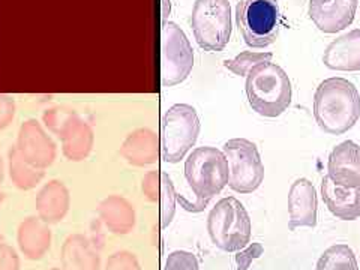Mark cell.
I'll return each mask as SVG.
<instances>
[{
  "instance_id": "29",
  "label": "cell",
  "mask_w": 360,
  "mask_h": 270,
  "mask_svg": "<svg viewBox=\"0 0 360 270\" xmlns=\"http://www.w3.org/2000/svg\"><path fill=\"white\" fill-rule=\"evenodd\" d=\"M20 255L13 246L8 245L4 234H0V270H20Z\"/></svg>"
},
{
  "instance_id": "34",
  "label": "cell",
  "mask_w": 360,
  "mask_h": 270,
  "mask_svg": "<svg viewBox=\"0 0 360 270\" xmlns=\"http://www.w3.org/2000/svg\"><path fill=\"white\" fill-rule=\"evenodd\" d=\"M5 200V194L2 193V191H0V202H2Z\"/></svg>"
},
{
  "instance_id": "1",
  "label": "cell",
  "mask_w": 360,
  "mask_h": 270,
  "mask_svg": "<svg viewBox=\"0 0 360 270\" xmlns=\"http://www.w3.org/2000/svg\"><path fill=\"white\" fill-rule=\"evenodd\" d=\"M314 117L320 129L330 135L350 131L360 117L357 87L342 77L321 82L314 95Z\"/></svg>"
},
{
  "instance_id": "24",
  "label": "cell",
  "mask_w": 360,
  "mask_h": 270,
  "mask_svg": "<svg viewBox=\"0 0 360 270\" xmlns=\"http://www.w3.org/2000/svg\"><path fill=\"white\" fill-rule=\"evenodd\" d=\"M176 191L172 177L165 172H161V189H160V217L161 229H167L172 224L176 212Z\"/></svg>"
},
{
  "instance_id": "21",
  "label": "cell",
  "mask_w": 360,
  "mask_h": 270,
  "mask_svg": "<svg viewBox=\"0 0 360 270\" xmlns=\"http://www.w3.org/2000/svg\"><path fill=\"white\" fill-rule=\"evenodd\" d=\"M99 218L103 224L116 236L129 234L135 227V209L122 195H108L99 202Z\"/></svg>"
},
{
  "instance_id": "19",
  "label": "cell",
  "mask_w": 360,
  "mask_h": 270,
  "mask_svg": "<svg viewBox=\"0 0 360 270\" xmlns=\"http://www.w3.org/2000/svg\"><path fill=\"white\" fill-rule=\"evenodd\" d=\"M62 270H101V255L84 234L68 236L60 251Z\"/></svg>"
},
{
  "instance_id": "5",
  "label": "cell",
  "mask_w": 360,
  "mask_h": 270,
  "mask_svg": "<svg viewBox=\"0 0 360 270\" xmlns=\"http://www.w3.org/2000/svg\"><path fill=\"white\" fill-rule=\"evenodd\" d=\"M201 123L197 110L189 104H174L161 119L160 149L165 162L184 160L198 140Z\"/></svg>"
},
{
  "instance_id": "30",
  "label": "cell",
  "mask_w": 360,
  "mask_h": 270,
  "mask_svg": "<svg viewBox=\"0 0 360 270\" xmlns=\"http://www.w3.org/2000/svg\"><path fill=\"white\" fill-rule=\"evenodd\" d=\"M143 194L149 201H160V189H161V173L149 172L143 179Z\"/></svg>"
},
{
  "instance_id": "15",
  "label": "cell",
  "mask_w": 360,
  "mask_h": 270,
  "mask_svg": "<svg viewBox=\"0 0 360 270\" xmlns=\"http://www.w3.org/2000/svg\"><path fill=\"white\" fill-rule=\"evenodd\" d=\"M323 63L332 71H360V29L333 39L324 50Z\"/></svg>"
},
{
  "instance_id": "7",
  "label": "cell",
  "mask_w": 360,
  "mask_h": 270,
  "mask_svg": "<svg viewBox=\"0 0 360 270\" xmlns=\"http://www.w3.org/2000/svg\"><path fill=\"white\" fill-rule=\"evenodd\" d=\"M191 26L200 47L222 51L231 37V6L229 0H195Z\"/></svg>"
},
{
  "instance_id": "22",
  "label": "cell",
  "mask_w": 360,
  "mask_h": 270,
  "mask_svg": "<svg viewBox=\"0 0 360 270\" xmlns=\"http://www.w3.org/2000/svg\"><path fill=\"white\" fill-rule=\"evenodd\" d=\"M8 162H9V177L13 184L21 191H30L37 188L41 180L44 179V170L30 165L25 158L20 155L15 146L8 152Z\"/></svg>"
},
{
  "instance_id": "33",
  "label": "cell",
  "mask_w": 360,
  "mask_h": 270,
  "mask_svg": "<svg viewBox=\"0 0 360 270\" xmlns=\"http://www.w3.org/2000/svg\"><path fill=\"white\" fill-rule=\"evenodd\" d=\"M4 177H5V165H4L2 156H0V186L4 184Z\"/></svg>"
},
{
  "instance_id": "28",
  "label": "cell",
  "mask_w": 360,
  "mask_h": 270,
  "mask_svg": "<svg viewBox=\"0 0 360 270\" xmlns=\"http://www.w3.org/2000/svg\"><path fill=\"white\" fill-rule=\"evenodd\" d=\"M264 252V248L262 243L258 242H254V243H250L248 246H245L243 250L238 251V254H236L234 260H236V264H238V270H248L251 267L252 262L257 260V258H260Z\"/></svg>"
},
{
  "instance_id": "25",
  "label": "cell",
  "mask_w": 360,
  "mask_h": 270,
  "mask_svg": "<svg viewBox=\"0 0 360 270\" xmlns=\"http://www.w3.org/2000/svg\"><path fill=\"white\" fill-rule=\"evenodd\" d=\"M272 53H257V51H242L240 54L236 56L234 59L225 60L224 66L227 68L229 71L239 77H246L254 66L260 65L263 62H267L272 59Z\"/></svg>"
},
{
  "instance_id": "23",
  "label": "cell",
  "mask_w": 360,
  "mask_h": 270,
  "mask_svg": "<svg viewBox=\"0 0 360 270\" xmlns=\"http://www.w3.org/2000/svg\"><path fill=\"white\" fill-rule=\"evenodd\" d=\"M315 270H359V264L352 248L338 243L321 254Z\"/></svg>"
},
{
  "instance_id": "8",
  "label": "cell",
  "mask_w": 360,
  "mask_h": 270,
  "mask_svg": "<svg viewBox=\"0 0 360 270\" xmlns=\"http://www.w3.org/2000/svg\"><path fill=\"white\" fill-rule=\"evenodd\" d=\"M42 119L45 127L59 135L62 152L68 161H84L92 152L95 143L94 129L74 110L63 107L50 108L44 112Z\"/></svg>"
},
{
  "instance_id": "11",
  "label": "cell",
  "mask_w": 360,
  "mask_h": 270,
  "mask_svg": "<svg viewBox=\"0 0 360 270\" xmlns=\"http://www.w3.org/2000/svg\"><path fill=\"white\" fill-rule=\"evenodd\" d=\"M15 148L30 165L39 170L49 168L58 156L56 143L37 119H29L21 123Z\"/></svg>"
},
{
  "instance_id": "18",
  "label": "cell",
  "mask_w": 360,
  "mask_h": 270,
  "mask_svg": "<svg viewBox=\"0 0 360 270\" xmlns=\"http://www.w3.org/2000/svg\"><path fill=\"white\" fill-rule=\"evenodd\" d=\"M53 234L50 225L39 217H29L21 221L17 230V243L27 260L38 262L50 251Z\"/></svg>"
},
{
  "instance_id": "14",
  "label": "cell",
  "mask_w": 360,
  "mask_h": 270,
  "mask_svg": "<svg viewBox=\"0 0 360 270\" xmlns=\"http://www.w3.org/2000/svg\"><path fill=\"white\" fill-rule=\"evenodd\" d=\"M328 176L344 188L360 186V146L352 140L338 144L328 160Z\"/></svg>"
},
{
  "instance_id": "4",
  "label": "cell",
  "mask_w": 360,
  "mask_h": 270,
  "mask_svg": "<svg viewBox=\"0 0 360 270\" xmlns=\"http://www.w3.org/2000/svg\"><path fill=\"white\" fill-rule=\"evenodd\" d=\"M185 177L198 200L210 201L229 185L227 158L222 150L212 146L197 148L186 158Z\"/></svg>"
},
{
  "instance_id": "27",
  "label": "cell",
  "mask_w": 360,
  "mask_h": 270,
  "mask_svg": "<svg viewBox=\"0 0 360 270\" xmlns=\"http://www.w3.org/2000/svg\"><path fill=\"white\" fill-rule=\"evenodd\" d=\"M105 270H141L139 258L129 251H117L108 257Z\"/></svg>"
},
{
  "instance_id": "12",
  "label": "cell",
  "mask_w": 360,
  "mask_h": 270,
  "mask_svg": "<svg viewBox=\"0 0 360 270\" xmlns=\"http://www.w3.org/2000/svg\"><path fill=\"white\" fill-rule=\"evenodd\" d=\"M359 0H309L308 15L319 30L336 33L354 21Z\"/></svg>"
},
{
  "instance_id": "32",
  "label": "cell",
  "mask_w": 360,
  "mask_h": 270,
  "mask_svg": "<svg viewBox=\"0 0 360 270\" xmlns=\"http://www.w3.org/2000/svg\"><path fill=\"white\" fill-rule=\"evenodd\" d=\"M176 200L180 202V206H182L185 210H188V212H193V213H198V212H202L205 210L206 207H207V205H209V201H202V200H198L197 198V201H189V200H186L184 195H176Z\"/></svg>"
},
{
  "instance_id": "13",
  "label": "cell",
  "mask_w": 360,
  "mask_h": 270,
  "mask_svg": "<svg viewBox=\"0 0 360 270\" xmlns=\"http://www.w3.org/2000/svg\"><path fill=\"white\" fill-rule=\"evenodd\" d=\"M319 198L311 180L300 177L291 184L288 191V229L292 231L299 227L317 225Z\"/></svg>"
},
{
  "instance_id": "10",
  "label": "cell",
  "mask_w": 360,
  "mask_h": 270,
  "mask_svg": "<svg viewBox=\"0 0 360 270\" xmlns=\"http://www.w3.org/2000/svg\"><path fill=\"white\" fill-rule=\"evenodd\" d=\"M194 68V50L185 32L176 22H164L161 29V83L173 87L185 82Z\"/></svg>"
},
{
  "instance_id": "26",
  "label": "cell",
  "mask_w": 360,
  "mask_h": 270,
  "mask_svg": "<svg viewBox=\"0 0 360 270\" xmlns=\"http://www.w3.org/2000/svg\"><path fill=\"white\" fill-rule=\"evenodd\" d=\"M162 270H200V263L195 254L177 250L167 257Z\"/></svg>"
},
{
  "instance_id": "37",
  "label": "cell",
  "mask_w": 360,
  "mask_h": 270,
  "mask_svg": "<svg viewBox=\"0 0 360 270\" xmlns=\"http://www.w3.org/2000/svg\"><path fill=\"white\" fill-rule=\"evenodd\" d=\"M0 234H2V233H0Z\"/></svg>"
},
{
  "instance_id": "6",
  "label": "cell",
  "mask_w": 360,
  "mask_h": 270,
  "mask_svg": "<svg viewBox=\"0 0 360 270\" xmlns=\"http://www.w3.org/2000/svg\"><path fill=\"white\" fill-rule=\"evenodd\" d=\"M236 25L248 47L264 49L274 44L281 25L276 0H242L236 6Z\"/></svg>"
},
{
  "instance_id": "16",
  "label": "cell",
  "mask_w": 360,
  "mask_h": 270,
  "mask_svg": "<svg viewBox=\"0 0 360 270\" xmlns=\"http://www.w3.org/2000/svg\"><path fill=\"white\" fill-rule=\"evenodd\" d=\"M321 198L338 219L356 221L360 218V186L344 188L332 182L329 176L321 180Z\"/></svg>"
},
{
  "instance_id": "36",
  "label": "cell",
  "mask_w": 360,
  "mask_h": 270,
  "mask_svg": "<svg viewBox=\"0 0 360 270\" xmlns=\"http://www.w3.org/2000/svg\"><path fill=\"white\" fill-rule=\"evenodd\" d=\"M238 2H242V0H238Z\"/></svg>"
},
{
  "instance_id": "2",
  "label": "cell",
  "mask_w": 360,
  "mask_h": 270,
  "mask_svg": "<svg viewBox=\"0 0 360 270\" xmlns=\"http://www.w3.org/2000/svg\"><path fill=\"white\" fill-rule=\"evenodd\" d=\"M245 90L251 108L263 117H278L291 104L290 78L283 68L270 60L254 66L248 72Z\"/></svg>"
},
{
  "instance_id": "3",
  "label": "cell",
  "mask_w": 360,
  "mask_h": 270,
  "mask_svg": "<svg viewBox=\"0 0 360 270\" xmlns=\"http://www.w3.org/2000/svg\"><path fill=\"white\" fill-rule=\"evenodd\" d=\"M251 230V218L236 197L221 198L207 217L210 240L225 252H238L250 245Z\"/></svg>"
},
{
  "instance_id": "17",
  "label": "cell",
  "mask_w": 360,
  "mask_h": 270,
  "mask_svg": "<svg viewBox=\"0 0 360 270\" xmlns=\"http://www.w3.org/2000/svg\"><path fill=\"white\" fill-rule=\"evenodd\" d=\"M35 207L38 217L49 225L59 224L65 219L71 207L70 189L62 180L53 179L45 184L37 195Z\"/></svg>"
},
{
  "instance_id": "31",
  "label": "cell",
  "mask_w": 360,
  "mask_h": 270,
  "mask_svg": "<svg viewBox=\"0 0 360 270\" xmlns=\"http://www.w3.org/2000/svg\"><path fill=\"white\" fill-rule=\"evenodd\" d=\"M15 117V101L0 94V131L8 128Z\"/></svg>"
},
{
  "instance_id": "9",
  "label": "cell",
  "mask_w": 360,
  "mask_h": 270,
  "mask_svg": "<svg viewBox=\"0 0 360 270\" xmlns=\"http://www.w3.org/2000/svg\"><path fill=\"white\" fill-rule=\"evenodd\" d=\"M222 152L229 161V186L239 194H251L262 186L264 165L255 143L233 139L224 144Z\"/></svg>"
},
{
  "instance_id": "20",
  "label": "cell",
  "mask_w": 360,
  "mask_h": 270,
  "mask_svg": "<svg viewBox=\"0 0 360 270\" xmlns=\"http://www.w3.org/2000/svg\"><path fill=\"white\" fill-rule=\"evenodd\" d=\"M160 140L149 128H140L132 131L120 148V155L135 167L150 165L158 161L160 156Z\"/></svg>"
},
{
  "instance_id": "35",
  "label": "cell",
  "mask_w": 360,
  "mask_h": 270,
  "mask_svg": "<svg viewBox=\"0 0 360 270\" xmlns=\"http://www.w3.org/2000/svg\"><path fill=\"white\" fill-rule=\"evenodd\" d=\"M50 270H62V269H59V267H53V269H50Z\"/></svg>"
}]
</instances>
